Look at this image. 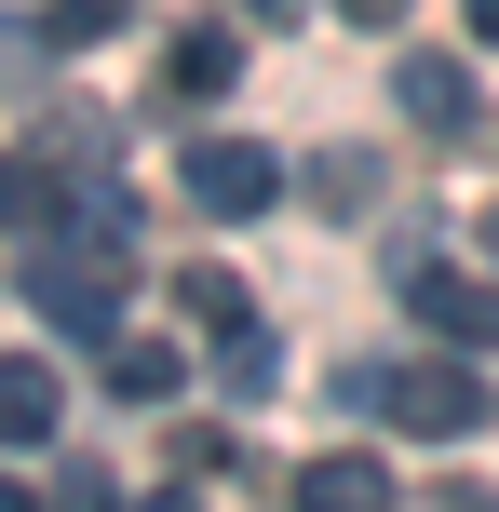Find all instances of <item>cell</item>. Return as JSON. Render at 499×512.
I'll use <instances>...</instances> for the list:
<instances>
[{
	"mask_svg": "<svg viewBox=\"0 0 499 512\" xmlns=\"http://www.w3.org/2000/svg\"><path fill=\"white\" fill-rule=\"evenodd\" d=\"M176 378H189L176 337H108V391H122V405H176Z\"/></svg>",
	"mask_w": 499,
	"mask_h": 512,
	"instance_id": "9",
	"label": "cell"
},
{
	"mask_svg": "<svg viewBox=\"0 0 499 512\" xmlns=\"http://www.w3.org/2000/svg\"><path fill=\"white\" fill-rule=\"evenodd\" d=\"M459 14H473V41H499V0H459Z\"/></svg>",
	"mask_w": 499,
	"mask_h": 512,
	"instance_id": "17",
	"label": "cell"
},
{
	"mask_svg": "<svg viewBox=\"0 0 499 512\" xmlns=\"http://www.w3.org/2000/svg\"><path fill=\"white\" fill-rule=\"evenodd\" d=\"M68 203H81V162L68 149H0V230L14 243H68Z\"/></svg>",
	"mask_w": 499,
	"mask_h": 512,
	"instance_id": "5",
	"label": "cell"
},
{
	"mask_svg": "<svg viewBox=\"0 0 499 512\" xmlns=\"http://www.w3.org/2000/svg\"><path fill=\"white\" fill-rule=\"evenodd\" d=\"M243 14H297V0H243Z\"/></svg>",
	"mask_w": 499,
	"mask_h": 512,
	"instance_id": "20",
	"label": "cell"
},
{
	"mask_svg": "<svg viewBox=\"0 0 499 512\" xmlns=\"http://www.w3.org/2000/svg\"><path fill=\"white\" fill-rule=\"evenodd\" d=\"M284 499H297V512H392V472H378L365 445H324V459L284 472Z\"/></svg>",
	"mask_w": 499,
	"mask_h": 512,
	"instance_id": "7",
	"label": "cell"
},
{
	"mask_svg": "<svg viewBox=\"0 0 499 512\" xmlns=\"http://www.w3.org/2000/svg\"><path fill=\"white\" fill-rule=\"evenodd\" d=\"M338 391H351V405H378L392 432H419V445H459V432H486V418H499V391L473 378V364H338Z\"/></svg>",
	"mask_w": 499,
	"mask_h": 512,
	"instance_id": "1",
	"label": "cell"
},
{
	"mask_svg": "<svg viewBox=\"0 0 499 512\" xmlns=\"http://www.w3.org/2000/svg\"><path fill=\"white\" fill-rule=\"evenodd\" d=\"M311 203H324V216H365V203H378V149H324V162H311Z\"/></svg>",
	"mask_w": 499,
	"mask_h": 512,
	"instance_id": "13",
	"label": "cell"
},
{
	"mask_svg": "<svg viewBox=\"0 0 499 512\" xmlns=\"http://www.w3.org/2000/svg\"><path fill=\"white\" fill-rule=\"evenodd\" d=\"M270 378H284V351H270V324H230V337H216V391H230V405H257Z\"/></svg>",
	"mask_w": 499,
	"mask_h": 512,
	"instance_id": "12",
	"label": "cell"
},
{
	"mask_svg": "<svg viewBox=\"0 0 499 512\" xmlns=\"http://www.w3.org/2000/svg\"><path fill=\"white\" fill-rule=\"evenodd\" d=\"M176 310H189V324H203V337H230V324H257V310H243V283L216 270V256H189V270H176Z\"/></svg>",
	"mask_w": 499,
	"mask_h": 512,
	"instance_id": "11",
	"label": "cell"
},
{
	"mask_svg": "<svg viewBox=\"0 0 499 512\" xmlns=\"http://www.w3.org/2000/svg\"><path fill=\"white\" fill-rule=\"evenodd\" d=\"M108 27H122V0H54L41 41H108Z\"/></svg>",
	"mask_w": 499,
	"mask_h": 512,
	"instance_id": "14",
	"label": "cell"
},
{
	"mask_svg": "<svg viewBox=\"0 0 499 512\" xmlns=\"http://www.w3.org/2000/svg\"><path fill=\"white\" fill-rule=\"evenodd\" d=\"M54 418H68V378L54 364H0V445H41Z\"/></svg>",
	"mask_w": 499,
	"mask_h": 512,
	"instance_id": "10",
	"label": "cell"
},
{
	"mask_svg": "<svg viewBox=\"0 0 499 512\" xmlns=\"http://www.w3.org/2000/svg\"><path fill=\"white\" fill-rule=\"evenodd\" d=\"M135 512H203V499H189V486H162V499H135Z\"/></svg>",
	"mask_w": 499,
	"mask_h": 512,
	"instance_id": "18",
	"label": "cell"
},
{
	"mask_svg": "<svg viewBox=\"0 0 499 512\" xmlns=\"http://www.w3.org/2000/svg\"><path fill=\"white\" fill-rule=\"evenodd\" d=\"M243 81V41L216 14H189V27H162V95H230Z\"/></svg>",
	"mask_w": 499,
	"mask_h": 512,
	"instance_id": "8",
	"label": "cell"
},
{
	"mask_svg": "<svg viewBox=\"0 0 499 512\" xmlns=\"http://www.w3.org/2000/svg\"><path fill=\"white\" fill-rule=\"evenodd\" d=\"M122 283L135 270H122L108 230L95 243H81V230L68 243H27V297H41V324H68V337H108V324H122Z\"/></svg>",
	"mask_w": 499,
	"mask_h": 512,
	"instance_id": "2",
	"label": "cell"
},
{
	"mask_svg": "<svg viewBox=\"0 0 499 512\" xmlns=\"http://www.w3.org/2000/svg\"><path fill=\"white\" fill-rule=\"evenodd\" d=\"M392 95H405V122H419V135H473V122H486L473 68H459L446 41H405V54H392Z\"/></svg>",
	"mask_w": 499,
	"mask_h": 512,
	"instance_id": "6",
	"label": "cell"
},
{
	"mask_svg": "<svg viewBox=\"0 0 499 512\" xmlns=\"http://www.w3.org/2000/svg\"><path fill=\"white\" fill-rule=\"evenodd\" d=\"M176 189H189L203 216H230V230H243V216L284 203V149H257V135H203V149L176 162Z\"/></svg>",
	"mask_w": 499,
	"mask_h": 512,
	"instance_id": "4",
	"label": "cell"
},
{
	"mask_svg": "<svg viewBox=\"0 0 499 512\" xmlns=\"http://www.w3.org/2000/svg\"><path fill=\"white\" fill-rule=\"evenodd\" d=\"M392 297H405V324H432L446 351H486V337H499V270H459L446 243H405L392 256Z\"/></svg>",
	"mask_w": 499,
	"mask_h": 512,
	"instance_id": "3",
	"label": "cell"
},
{
	"mask_svg": "<svg viewBox=\"0 0 499 512\" xmlns=\"http://www.w3.org/2000/svg\"><path fill=\"white\" fill-rule=\"evenodd\" d=\"M54 512H122V486H108V472L81 459V472H54Z\"/></svg>",
	"mask_w": 499,
	"mask_h": 512,
	"instance_id": "15",
	"label": "cell"
},
{
	"mask_svg": "<svg viewBox=\"0 0 499 512\" xmlns=\"http://www.w3.org/2000/svg\"><path fill=\"white\" fill-rule=\"evenodd\" d=\"M0 512H54V499H41V486H0Z\"/></svg>",
	"mask_w": 499,
	"mask_h": 512,
	"instance_id": "19",
	"label": "cell"
},
{
	"mask_svg": "<svg viewBox=\"0 0 499 512\" xmlns=\"http://www.w3.org/2000/svg\"><path fill=\"white\" fill-rule=\"evenodd\" d=\"M338 14H351V27H378V41H392V27H405V0H338Z\"/></svg>",
	"mask_w": 499,
	"mask_h": 512,
	"instance_id": "16",
	"label": "cell"
}]
</instances>
